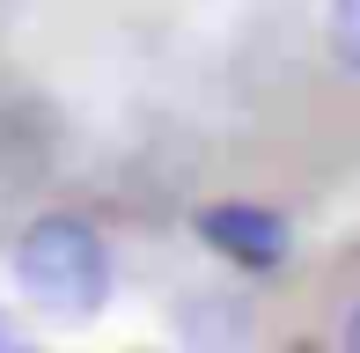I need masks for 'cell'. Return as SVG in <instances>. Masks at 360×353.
I'll use <instances>...</instances> for the list:
<instances>
[{
  "label": "cell",
  "mask_w": 360,
  "mask_h": 353,
  "mask_svg": "<svg viewBox=\"0 0 360 353\" xmlns=\"http://www.w3.org/2000/svg\"><path fill=\"white\" fill-rule=\"evenodd\" d=\"M346 346H353V353H360V316H353V324H346Z\"/></svg>",
  "instance_id": "cell-5"
},
{
  "label": "cell",
  "mask_w": 360,
  "mask_h": 353,
  "mask_svg": "<svg viewBox=\"0 0 360 353\" xmlns=\"http://www.w3.org/2000/svg\"><path fill=\"white\" fill-rule=\"evenodd\" d=\"M0 346H22V331H15V324H8V316H0Z\"/></svg>",
  "instance_id": "cell-4"
},
{
  "label": "cell",
  "mask_w": 360,
  "mask_h": 353,
  "mask_svg": "<svg viewBox=\"0 0 360 353\" xmlns=\"http://www.w3.org/2000/svg\"><path fill=\"white\" fill-rule=\"evenodd\" d=\"M199 236L221 250V258H236V265H250V272H272L287 258V221L280 214H265V206H206L199 214Z\"/></svg>",
  "instance_id": "cell-2"
},
{
  "label": "cell",
  "mask_w": 360,
  "mask_h": 353,
  "mask_svg": "<svg viewBox=\"0 0 360 353\" xmlns=\"http://www.w3.org/2000/svg\"><path fill=\"white\" fill-rule=\"evenodd\" d=\"M15 287L52 316H96L110 295V250L81 214H37L15 243Z\"/></svg>",
  "instance_id": "cell-1"
},
{
  "label": "cell",
  "mask_w": 360,
  "mask_h": 353,
  "mask_svg": "<svg viewBox=\"0 0 360 353\" xmlns=\"http://www.w3.org/2000/svg\"><path fill=\"white\" fill-rule=\"evenodd\" d=\"M331 52H338V67L360 74V0H338L331 8Z\"/></svg>",
  "instance_id": "cell-3"
}]
</instances>
